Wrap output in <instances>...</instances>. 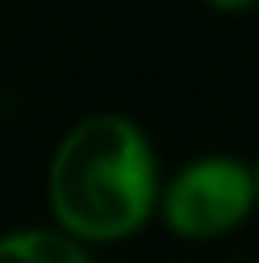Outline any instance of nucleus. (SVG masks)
Masks as SVG:
<instances>
[{
  "label": "nucleus",
  "instance_id": "f257e3e1",
  "mask_svg": "<svg viewBox=\"0 0 259 263\" xmlns=\"http://www.w3.org/2000/svg\"><path fill=\"white\" fill-rule=\"evenodd\" d=\"M160 183L149 134L130 115L95 111L53 145L46 198L53 225L95 248L137 237L156 217Z\"/></svg>",
  "mask_w": 259,
  "mask_h": 263
},
{
  "label": "nucleus",
  "instance_id": "39448f33",
  "mask_svg": "<svg viewBox=\"0 0 259 263\" xmlns=\"http://www.w3.org/2000/svg\"><path fill=\"white\" fill-rule=\"evenodd\" d=\"M252 179H255V198H259V157H255V164H252Z\"/></svg>",
  "mask_w": 259,
  "mask_h": 263
},
{
  "label": "nucleus",
  "instance_id": "20e7f679",
  "mask_svg": "<svg viewBox=\"0 0 259 263\" xmlns=\"http://www.w3.org/2000/svg\"><path fill=\"white\" fill-rule=\"evenodd\" d=\"M206 8H213V12H221V15H244V12H252V8H259V0H202Z\"/></svg>",
  "mask_w": 259,
  "mask_h": 263
},
{
  "label": "nucleus",
  "instance_id": "7ed1b4c3",
  "mask_svg": "<svg viewBox=\"0 0 259 263\" xmlns=\"http://www.w3.org/2000/svg\"><path fill=\"white\" fill-rule=\"evenodd\" d=\"M0 263H92V252L57 225H31L0 237Z\"/></svg>",
  "mask_w": 259,
  "mask_h": 263
},
{
  "label": "nucleus",
  "instance_id": "f03ea898",
  "mask_svg": "<svg viewBox=\"0 0 259 263\" xmlns=\"http://www.w3.org/2000/svg\"><path fill=\"white\" fill-rule=\"evenodd\" d=\"M259 210L252 164L229 153H206L187 160L160 183L156 214L168 233L191 244L221 240L236 233Z\"/></svg>",
  "mask_w": 259,
  "mask_h": 263
}]
</instances>
